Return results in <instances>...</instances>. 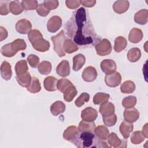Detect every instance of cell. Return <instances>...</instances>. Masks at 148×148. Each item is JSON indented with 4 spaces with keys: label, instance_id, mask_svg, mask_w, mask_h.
Returning a JSON list of instances; mask_svg holds the SVG:
<instances>
[{
    "label": "cell",
    "instance_id": "9c48e42d",
    "mask_svg": "<svg viewBox=\"0 0 148 148\" xmlns=\"http://www.w3.org/2000/svg\"><path fill=\"white\" fill-rule=\"evenodd\" d=\"M98 117L97 110L91 107L85 108L82 111L81 117L83 120L86 121H94Z\"/></svg>",
    "mask_w": 148,
    "mask_h": 148
},
{
    "label": "cell",
    "instance_id": "681fc988",
    "mask_svg": "<svg viewBox=\"0 0 148 148\" xmlns=\"http://www.w3.org/2000/svg\"><path fill=\"white\" fill-rule=\"evenodd\" d=\"M36 11L39 16L42 17L47 16L50 12V10L46 8L43 3H40L38 5L37 8L36 9Z\"/></svg>",
    "mask_w": 148,
    "mask_h": 148
},
{
    "label": "cell",
    "instance_id": "7a4b0ae2",
    "mask_svg": "<svg viewBox=\"0 0 148 148\" xmlns=\"http://www.w3.org/2000/svg\"><path fill=\"white\" fill-rule=\"evenodd\" d=\"M71 141L77 147H108L105 142L99 138H96L93 132H80Z\"/></svg>",
    "mask_w": 148,
    "mask_h": 148
},
{
    "label": "cell",
    "instance_id": "3957f363",
    "mask_svg": "<svg viewBox=\"0 0 148 148\" xmlns=\"http://www.w3.org/2000/svg\"><path fill=\"white\" fill-rule=\"evenodd\" d=\"M54 45V50L59 57H64L65 56V53L63 50V43L65 39L64 30H61L56 35L53 36L51 38Z\"/></svg>",
    "mask_w": 148,
    "mask_h": 148
},
{
    "label": "cell",
    "instance_id": "7402d4cb",
    "mask_svg": "<svg viewBox=\"0 0 148 148\" xmlns=\"http://www.w3.org/2000/svg\"><path fill=\"white\" fill-rule=\"evenodd\" d=\"M50 110L51 114L56 116L64 112L65 110V105L62 101H57L51 105Z\"/></svg>",
    "mask_w": 148,
    "mask_h": 148
},
{
    "label": "cell",
    "instance_id": "d590c367",
    "mask_svg": "<svg viewBox=\"0 0 148 148\" xmlns=\"http://www.w3.org/2000/svg\"><path fill=\"white\" fill-rule=\"evenodd\" d=\"M12 47L15 53L20 50H24L27 47V44L24 39H17L11 43Z\"/></svg>",
    "mask_w": 148,
    "mask_h": 148
},
{
    "label": "cell",
    "instance_id": "277c9868",
    "mask_svg": "<svg viewBox=\"0 0 148 148\" xmlns=\"http://www.w3.org/2000/svg\"><path fill=\"white\" fill-rule=\"evenodd\" d=\"M97 54L101 56L109 54L112 51V45L107 39H103L95 45Z\"/></svg>",
    "mask_w": 148,
    "mask_h": 148
},
{
    "label": "cell",
    "instance_id": "8fae6325",
    "mask_svg": "<svg viewBox=\"0 0 148 148\" xmlns=\"http://www.w3.org/2000/svg\"><path fill=\"white\" fill-rule=\"evenodd\" d=\"M97 72L93 66L86 67L82 72V77L85 82H91L94 81L97 77Z\"/></svg>",
    "mask_w": 148,
    "mask_h": 148
},
{
    "label": "cell",
    "instance_id": "e0dca14e",
    "mask_svg": "<svg viewBox=\"0 0 148 148\" xmlns=\"http://www.w3.org/2000/svg\"><path fill=\"white\" fill-rule=\"evenodd\" d=\"M114 105L107 101L101 104L99 111L102 116H108L114 114Z\"/></svg>",
    "mask_w": 148,
    "mask_h": 148
},
{
    "label": "cell",
    "instance_id": "4dcf8cb0",
    "mask_svg": "<svg viewBox=\"0 0 148 148\" xmlns=\"http://www.w3.org/2000/svg\"><path fill=\"white\" fill-rule=\"evenodd\" d=\"M120 90L124 94L132 93L135 90V84L131 80H127L121 85Z\"/></svg>",
    "mask_w": 148,
    "mask_h": 148
},
{
    "label": "cell",
    "instance_id": "f907efd6",
    "mask_svg": "<svg viewBox=\"0 0 148 148\" xmlns=\"http://www.w3.org/2000/svg\"><path fill=\"white\" fill-rule=\"evenodd\" d=\"M65 4L67 8L73 9L78 8L80 5V2L77 0H66Z\"/></svg>",
    "mask_w": 148,
    "mask_h": 148
},
{
    "label": "cell",
    "instance_id": "7c38bea8",
    "mask_svg": "<svg viewBox=\"0 0 148 148\" xmlns=\"http://www.w3.org/2000/svg\"><path fill=\"white\" fill-rule=\"evenodd\" d=\"M31 45L34 49L39 52H45L49 50L50 48L49 42L43 38L36 40L32 42Z\"/></svg>",
    "mask_w": 148,
    "mask_h": 148
},
{
    "label": "cell",
    "instance_id": "f5cc1de1",
    "mask_svg": "<svg viewBox=\"0 0 148 148\" xmlns=\"http://www.w3.org/2000/svg\"><path fill=\"white\" fill-rule=\"evenodd\" d=\"M80 4L83 6L87 8H91L94 6L96 3V1L95 0H89V1H80Z\"/></svg>",
    "mask_w": 148,
    "mask_h": 148
},
{
    "label": "cell",
    "instance_id": "9a60e30c",
    "mask_svg": "<svg viewBox=\"0 0 148 148\" xmlns=\"http://www.w3.org/2000/svg\"><path fill=\"white\" fill-rule=\"evenodd\" d=\"M134 125L132 123L123 121L119 127V131L124 139H127L130 136L131 132L132 131Z\"/></svg>",
    "mask_w": 148,
    "mask_h": 148
},
{
    "label": "cell",
    "instance_id": "1f68e13d",
    "mask_svg": "<svg viewBox=\"0 0 148 148\" xmlns=\"http://www.w3.org/2000/svg\"><path fill=\"white\" fill-rule=\"evenodd\" d=\"M77 90L75 86L72 85L68 87L64 92V99L66 102H71L77 94Z\"/></svg>",
    "mask_w": 148,
    "mask_h": 148
},
{
    "label": "cell",
    "instance_id": "db71d44e",
    "mask_svg": "<svg viewBox=\"0 0 148 148\" xmlns=\"http://www.w3.org/2000/svg\"><path fill=\"white\" fill-rule=\"evenodd\" d=\"M8 31L2 26L0 27V41H2L8 37Z\"/></svg>",
    "mask_w": 148,
    "mask_h": 148
},
{
    "label": "cell",
    "instance_id": "7bdbcfd3",
    "mask_svg": "<svg viewBox=\"0 0 148 148\" xmlns=\"http://www.w3.org/2000/svg\"><path fill=\"white\" fill-rule=\"evenodd\" d=\"M136 103V98L134 96H128L122 101V105L125 108H133Z\"/></svg>",
    "mask_w": 148,
    "mask_h": 148
},
{
    "label": "cell",
    "instance_id": "52a82bcc",
    "mask_svg": "<svg viewBox=\"0 0 148 148\" xmlns=\"http://www.w3.org/2000/svg\"><path fill=\"white\" fill-rule=\"evenodd\" d=\"M16 31L21 34H28L31 31L32 25L31 22L27 19H21L16 24Z\"/></svg>",
    "mask_w": 148,
    "mask_h": 148
},
{
    "label": "cell",
    "instance_id": "d6986e66",
    "mask_svg": "<svg viewBox=\"0 0 148 148\" xmlns=\"http://www.w3.org/2000/svg\"><path fill=\"white\" fill-rule=\"evenodd\" d=\"M1 75L2 77L6 80H10L12 77V71L11 65L8 62L6 61H3L1 64Z\"/></svg>",
    "mask_w": 148,
    "mask_h": 148
},
{
    "label": "cell",
    "instance_id": "bcb514c9",
    "mask_svg": "<svg viewBox=\"0 0 148 148\" xmlns=\"http://www.w3.org/2000/svg\"><path fill=\"white\" fill-rule=\"evenodd\" d=\"M28 39H29L30 43H32L36 40L40 38H43V36H42V34H41V32L39 30L32 29L28 34Z\"/></svg>",
    "mask_w": 148,
    "mask_h": 148
},
{
    "label": "cell",
    "instance_id": "44dd1931",
    "mask_svg": "<svg viewBox=\"0 0 148 148\" xmlns=\"http://www.w3.org/2000/svg\"><path fill=\"white\" fill-rule=\"evenodd\" d=\"M148 20V10L147 9H142L136 12L134 16V21L137 24L145 25L147 23Z\"/></svg>",
    "mask_w": 148,
    "mask_h": 148
},
{
    "label": "cell",
    "instance_id": "60d3db41",
    "mask_svg": "<svg viewBox=\"0 0 148 148\" xmlns=\"http://www.w3.org/2000/svg\"><path fill=\"white\" fill-rule=\"evenodd\" d=\"M1 53L3 56L6 57H12L16 54L12 47L11 43L3 45L1 49Z\"/></svg>",
    "mask_w": 148,
    "mask_h": 148
},
{
    "label": "cell",
    "instance_id": "ffe728a7",
    "mask_svg": "<svg viewBox=\"0 0 148 148\" xmlns=\"http://www.w3.org/2000/svg\"><path fill=\"white\" fill-rule=\"evenodd\" d=\"M58 80L54 76L46 77L43 82L44 87L46 90L48 91H54L57 88V83Z\"/></svg>",
    "mask_w": 148,
    "mask_h": 148
},
{
    "label": "cell",
    "instance_id": "74e56055",
    "mask_svg": "<svg viewBox=\"0 0 148 148\" xmlns=\"http://www.w3.org/2000/svg\"><path fill=\"white\" fill-rule=\"evenodd\" d=\"M110 95L103 92H97L93 97V102L95 105L102 104L107 102L109 99Z\"/></svg>",
    "mask_w": 148,
    "mask_h": 148
},
{
    "label": "cell",
    "instance_id": "603a6c76",
    "mask_svg": "<svg viewBox=\"0 0 148 148\" xmlns=\"http://www.w3.org/2000/svg\"><path fill=\"white\" fill-rule=\"evenodd\" d=\"M86 62L85 56L82 54H78L73 58V71H77L80 70Z\"/></svg>",
    "mask_w": 148,
    "mask_h": 148
},
{
    "label": "cell",
    "instance_id": "484cf974",
    "mask_svg": "<svg viewBox=\"0 0 148 148\" xmlns=\"http://www.w3.org/2000/svg\"><path fill=\"white\" fill-rule=\"evenodd\" d=\"M9 11L14 15H18L23 12L21 2L18 1H11L9 5Z\"/></svg>",
    "mask_w": 148,
    "mask_h": 148
},
{
    "label": "cell",
    "instance_id": "4fadbf2b",
    "mask_svg": "<svg viewBox=\"0 0 148 148\" xmlns=\"http://www.w3.org/2000/svg\"><path fill=\"white\" fill-rule=\"evenodd\" d=\"M56 72L60 76L66 77L70 74V66L67 60H63L56 68Z\"/></svg>",
    "mask_w": 148,
    "mask_h": 148
},
{
    "label": "cell",
    "instance_id": "ab89813d",
    "mask_svg": "<svg viewBox=\"0 0 148 148\" xmlns=\"http://www.w3.org/2000/svg\"><path fill=\"white\" fill-rule=\"evenodd\" d=\"M146 138L140 131L134 132L131 136V141L134 145H138L141 143Z\"/></svg>",
    "mask_w": 148,
    "mask_h": 148
},
{
    "label": "cell",
    "instance_id": "cb8c5ba5",
    "mask_svg": "<svg viewBox=\"0 0 148 148\" xmlns=\"http://www.w3.org/2000/svg\"><path fill=\"white\" fill-rule=\"evenodd\" d=\"M79 130L76 126H69L63 132V138L66 140L71 141L78 134Z\"/></svg>",
    "mask_w": 148,
    "mask_h": 148
},
{
    "label": "cell",
    "instance_id": "ba28073f",
    "mask_svg": "<svg viewBox=\"0 0 148 148\" xmlns=\"http://www.w3.org/2000/svg\"><path fill=\"white\" fill-rule=\"evenodd\" d=\"M101 70L106 75L111 74L116 72L117 66L116 62L110 59L103 60L100 64Z\"/></svg>",
    "mask_w": 148,
    "mask_h": 148
},
{
    "label": "cell",
    "instance_id": "e575fe53",
    "mask_svg": "<svg viewBox=\"0 0 148 148\" xmlns=\"http://www.w3.org/2000/svg\"><path fill=\"white\" fill-rule=\"evenodd\" d=\"M108 142L110 145V146L113 147H120L122 143V140L119 139L116 134L114 132H111L108 137Z\"/></svg>",
    "mask_w": 148,
    "mask_h": 148
},
{
    "label": "cell",
    "instance_id": "ac0fdd59",
    "mask_svg": "<svg viewBox=\"0 0 148 148\" xmlns=\"http://www.w3.org/2000/svg\"><path fill=\"white\" fill-rule=\"evenodd\" d=\"M16 79L18 83L22 87H28L31 84L32 77L31 76L30 73L28 72L25 73L16 75Z\"/></svg>",
    "mask_w": 148,
    "mask_h": 148
},
{
    "label": "cell",
    "instance_id": "b9f144b4",
    "mask_svg": "<svg viewBox=\"0 0 148 148\" xmlns=\"http://www.w3.org/2000/svg\"><path fill=\"white\" fill-rule=\"evenodd\" d=\"M23 8L25 10H32L36 9L38 6V1L35 0H25L21 1Z\"/></svg>",
    "mask_w": 148,
    "mask_h": 148
},
{
    "label": "cell",
    "instance_id": "83f0119b",
    "mask_svg": "<svg viewBox=\"0 0 148 148\" xmlns=\"http://www.w3.org/2000/svg\"><path fill=\"white\" fill-rule=\"evenodd\" d=\"M62 47L64 52L68 54H71L78 50L77 46L69 39H66L64 40Z\"/></svg>",
    "mask_w": 148,
    "mask_h": 148
},
{
    "label": "cell",
    "instance_id": "f546056e",
    "mask_svg": "<svg viewBox=\"0 0 148 148\" xmlns=\"http://www.w3.org/2000/svg\"><path fill=\"white\" fill-rule=\"evenodd\" d=\"M141 57V52L139 49L137 47H134L131 49L127 53L128 60L132 62L138 61Z\"/></svg>",
    "mask_w": 148,
    "mask_h": 148
},
{
    "label": "cell",
    "instance_id": "11a10c76",
    "mask_svg": "<svg viewBox=\"0 0 148 148\" xmlns=\"http://www.w3.org/2000/svg\"><path fill=\"white\" fill-rule=\"evenodd\" d=\"M142 134L143 135L145 136V137L146 138H148V133H147V123H146L143 127V129H142Z\"/></svg>",
    "mask_w": 148,
    "mask_h": 148
},
{
    "label": "cell",
    "instance_id": "836d02e7",
    "mask_svg": "<svg viewBox=\"0 0 148 148\" xmlns=\"http://www.w3.org/2000/svg\"><path fill=\"white\" fill-rule=\"evenodd\" d=\"M27 90L31 93H37L39 92L41 90V86L39 79L36 77H32L31 82Z\"/></svg>",
    "mask_w": 148,
    "mask_h": 148
},
{
    "label": "cell",
    "instance_id": "c3c4849f",
    "mask_svg": "<svg viewBox=\"0 0 148 148\" xmlns=\"http://www.w3.org/2000/svg\"><path fill=\"white\" fill-rule=\"evenodd\" d=\"M43 4L48 10H54L57 8L59 5V2L57 0H46Z\"/></svg>",
    "mask_w": 148,
    "mask_h": 148
},
{
    "label": "cell",
    "instance_id": "816d5d0a",
    "mask_svg": "<svg viewBox=\"0 0 148 148\" xmlns=\"http://www.w3.org/2000/svg\"><path fill=\"white\" fill-rule=\"evenodd\" d=\"M9 12V9L8 8V2H1L0 5V14L1 15H7Z\"/></svg>",
    "mask_w": 148,
    "mask_h": 148
},
{
    "label": "cell",
    "instance_id": "2e32d148",
    "mask_svg": "<svg viewBox=\"0 0 148 148\" xmlns=\"http://www.w3.org/2000/svg\"><path fill=\"white\" fill-rule=\"evenodd\" d=\"M143 36V32L140 29L133 28L129 34L128 40L132 43H137L141 41Z\"/></svg>",
    "mask_w": 148,
    "mask_h": 148
},
{
    "label": "cell",
    "instance_id": "5b68a950",
    "mask_svg": "<svg viewBox=\"0 0 148 148\" xmlns=\"http://www.w3.org/2000/svg\"><path fill=\"white\" fill-rule=\"evenodd\" d=\"M106 84L110 87L118 86L121 82V76L118 72H114L111 74L106 75L105 76Z\"/></svg>",
    "mask_w": 148,
    "mask_h": 148
},
{
    "label": "cell",
    "instance_id": "30bf717a",
    "mask_svg": "<svg viewBox=\"0 0 148 148\" xmlns=\"http://www.w3.org/2000/svg\"><path fill=\"white\" fill-rule=\"evenodd\" d=\"M123 116L124 119L126 121L134 123L139 119V112L134 107L131 108H126L124 111Z\"/></svg>",
    "mask_w": 148,
    "mask_h": 148
},
{
    "label": "cell",
    "instance_id": "4316f807",
    "mask_svg": "<svg viewBox=\"0 0 148 148\" xmlns=\"http://www.w3.org/2000/svg\"><path fill=\"white\" fill-rule=\"evenodd\" d=\"M127 45V42L125 38L121 36H117L114 40V50L116 52L119 53L125 49Z\"/></svg>",
    "mask_w": 148,
    "mask_h": 148
},
{
    "label": "cell",
    "instance_id": "7dc6e473",
    "mask_svg": "<svg viewBox=\"0 0 148 148\" xmlns=\"http://www.w3.org/2000/svg\"><path fill=\"white\" fill-rule=\"evenodd\" d=\"M27 61L32 68H35L39 65V58L35 54H29L27 57Z\"/></svg>",
    "mask_w": 148,
    "mask_h": 148
},
{
    "label": "cell",
    "instance_id": "d6a6232c",
    "mask_svg": "<svg viewBox=\"0 0 148 148\" xmlns=\"http://www.w3.org/2000/svg\"><path fill=\"white\" fill-rule=\"evenodd\" d=\"M51 64L47 61H42L38 65V69L39 73L43 75H47L49 74L51 71Z\"/></svg>",
    "mask_w": 148,
    "mask_h": 148
},
{
    "label": "cell",
    "instance_id": "6da1fadb",
    "mask_svg": "<svg viewBox=\"0 0 148 148\" xmlns=\"http://www.w3.org/2000/svg\"><path fill=\"white\" fill-rule=\"evenodd\" d=\"M75 18L76 32L73 37L74 42L79 45L92 43L96 35L91 23L87 21L84 8H80L76 11Z\"/></svg>",
    "mask_w": 148,
    "mask_h": 148
},
{
    "label": "cell",
    "instance_id": "d4e9b609",
    "mask_svg": "<svg viewBox=\"0 0 148 148\" xmlns=\"http://www.w3.org/2000/svg\"><path fill=\"white\" fill-rule=\"evenodd\" d=\"M95 128V123L93 121H81L79 124L78 130L80 132H93Z\"/></svg>",
    "mask_w": 148,
    "mask_h": 148
},
{
    "label": "cell",
    "instance_id": "f35d334b",
    "mask_svg": "<svg viewBox=\"0 0 148 148\" xmlns=\"http://www.w3.org/2000/svg\"><path fill=\"white\" fill-rule=\"evenodd\" d=\"M72 83L67 79H61L58 80L57 83V88L61 92L64 91L70 86H72Z\"/></svg>",
    "mask_w": 148,
    "mask_h": 148
},
{
    "label": "cell",
    "instance_id": "8992f818",
    "mask_svg": "<svg viewBox=\"0 0 148 148\" xmlns=\"http://www.w3.org/2000/svg\"><path fill=\"white\" fill-rule=\"evenodd\" d=\"M62 25V19L58 16H54L49 18L47 24V30L54 33L57 32Z\"/></svg>",
    "mask_w": 148,
    "mask_h": 148
},
{
    "label": "cell",
    "instance_id": "f1b7e54d",
    "mask_svg": "<svg viewBox=\"0 0 148 148\" xmlns=\"http://www.w3.org/2000/svg\"><path fill=\"white\" fill-rule=\"evenodd\" d=\"M94 132L97 138L102 139L105 140L108 139L109 135V131L106 126L99 125L95 128Z\"/></svg>",
    "mask_w": 148,
    "mask_h": 148
},
{
    "label": "cell",
    "instance_id": "8d00e7d4",
    "mask_svg": "<svg viewBox=\"0 0 148 148\" xmlns=\"http://www.w3.org/2000/svg\"><path fill=\"white\" fill-rule=\"evenodd\" d=\"M16 75H18L28 72V67L27 65V61L24 60H21L18 61L14 67Z\"/></svg>",
    "mask_w": 148,
    "mask_h": 148
},
{
    "label": "cell",
    "instance_id": "5bb4252c",
    "mask_svg": "<svg viewBox=\"0 0 148 148\" xmlns=\"http://www.w3.org/2000/svg\"><path fill=\"white\" fill-rule=\"evenodd\" d=\"M130 6L128 1H117L113 5V9L118 14H122L127 11Z\"/></svg>",
    "mask_w": 148,
    "mask_h": 148
},
{
    "label": "cell",
    "instance_id": "ee69618b",
    "mask_svg": "<svg viewBox=\"0 0 148 148\" xmlns=\"http://www.w3.org/2000/svg\"><path fill=\"white\" fill-rule=\"evenodd\" d=\"M90 99V95L86 92H83L75 100V103L77 107H81L85 102H87Z\"/></svg>",
    "mask_w": 148,
    "mask_h": 148
},
{
    "label": "cell",
    "instance_id": "f6af8a7d",
    "mask_svg": "<svg viewBox=\"0 0 148 148\" xmlns=\"http://www.w3.org/2000/svg\"><path fill=\"white\" fill-rule=\"evenodd\" d=\"M103 121L106 126L112 127L117 122V116L114 113L110 116H103Z\"/></svg>",
    "mask_w": 148,
    "mask_h": 148
}]
</instances>
